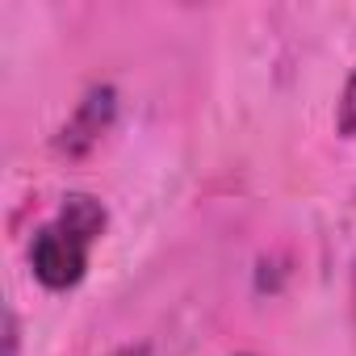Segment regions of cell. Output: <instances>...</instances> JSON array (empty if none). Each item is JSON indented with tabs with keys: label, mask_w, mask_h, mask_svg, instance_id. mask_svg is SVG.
<instances>
[{
	"label": "cell",
	"mask_w": 356,
	"mask_h": 356,
	"mask_svg": "<svg viewBox=\"0 0 356 356\" xmlns=\"http://www.w3.org/2000/svg\"><path fill=\"white\" fill-rule=\"evenodd\" d=\"M105 206L92 193H67L59 214L34 235L30 243V268L47 289H72L88 273V252L105 235Z\"/></svg>",
	"instance_id": "obj_1"
},
{
	"label": "cell",
	"mask_w": 356,
	"mask_h": 356,
	"mask_svg": "<svg viewBox=\"0 0 356 356\" xmlns=\"http://www.w3.org/2000/svg\"><path fill=\"white\" fill-rule=\"evenodd\" d=\"M113 109H118V92L109 88V84H101V88H92L84 101H80V109L72 113V122L59 130V151H67V155H84L105 130H109V122H113Z\"/></svg>",
	"instance_id": "obj_2"
},
{
	"label": "cell",
	"mask_w": 356,
	"mask_h": 356,
	"mask_svg": "<svg viewBox=\"0 0 356 356\" xmlns=\"http://www.w3.org/2000/svg\"><path fill=\"white\" fill-rule=\"evenodd\" d=\"M335 130L343 138H356V72L348 76L343 92H339V105H335Z\"/></svg>",
	"instance_id": "obj_3"
},
{
	"label": "cell",
	"mask_w": 356,
	"mask_h": 356,
	"mask_svg": "<svg viewBox=\"0 0 356 356\" xmlns=\"http://www.w3.org/2000/svg\"><path fill=\"white\" fill-rule=\"evenodd\" d=\"M5 343H9V356H17V314L13 310L5 314Z\"/></svg>",
	"instance_id": "obj_4"
},
{
	"label": "cell",
	"mask_w": 356,
	"mask_h": 356,
	"mask_svg": "<svg viewBox=\"0 0 356 356\" xmlns=\"http://www.w3.org/2000/svg\"><path fill=\"white\" fill-rule=\"evenodd\" d=\"M113 356H151V348L147 343H134V348H118Z\"/></svg>",
	"instance_id": "obj_5"
}]
</instances>
